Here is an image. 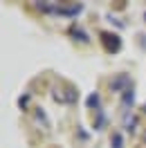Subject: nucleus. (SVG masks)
Returning <instances> with one entry per match:
<instances>
[{"label": "nucleus", "mask_w": 146, "mask_h": 148, "mask_svg": "<svg viewBox=\"0 0 146 148\" xmlns=\"http://www.w3.org/2000/svg\"><path fill=\"white\" fill-rule=\"evenodd\" d=\"M36 7L45 14L56 16H79L83 11V5H56V2H36Z\"/></svg>", "instance_id": "obj_1"}, {"label": "nucleus", "mask_w": 146, "mask_h": 148, "mask_svg": "<svg viewBox=\"0 0 146 148\" xmlns=\"http://www.w3.org/2000/svg\"><path fill=\"white\" fill-rule=\"evenodd\" d=\"M101 43H103V47L108 49V52H119V47H121V38L117 36V34H110V32H101Z\"/></svg>", "instance_id": "obj_2"}, {"label": "nucleus", "mask_w": 146, "mask_h": 148, "mask_svg": "<svg viewBox=\"0 0 146 148\" xmlns=\"http://www.w3.org/2000/svg\"><path fill=\"white\" fill-rule=\"evenodd\" d=\"M110 90H112V92H128V90H130V76H128V74H119L117 79H112Z\"/></svg>", "instance_id": "obj_3"}, {"label": "nucleus", "mask_w": 146, "mask_h": 148, "mask_svg": "<svg viewBox=\"0 0 146 148\" xmlns=\"http://www.w3.org/2000/svg\"><path fill=\"white\" fill-rule=\"evenodd\" d=\"M133 99H135V92H133V88L124 92V99H121V108H124V114L128 112V106H133Z\"/></svg>", "instance_id": "obj_4"}, {"label": "nucleus", "mask_w": 146, "mask_h": 148, "mask_svg": "<svg viewBox=\"0 0 146 148\" xmlns=\"http://www.w3.org/2000/svg\"><path fill=\"white\" fill-rule=\"evenodd\" d=\"M88 108H94V110H99V94L94 92V94H90V97H88Z\"/></svg>", "instance_id": "obj_5"}, {"label": "nucleus", "mask_w": 146, "mask_h": 148, "mask_svg": "<svg viewBox=\"0 0 146 148\" xmlns=\"http://www.w3.org/2000/svg\"><path fill=\"white\" fill-rule=\"evenodd\" d=\"M112 148H124V137H121L119 132L112 135Z\"/></svg>", "instance_id": "obj_6"}, {"label": "nucleus", "mask_w": 146, "mask_h": 148, "mask_svg": "<svg viewBox=\"0 0 146 148\" xmlns=\"http://www.w3.org/2000/svg\"><path fill=\"white\" fill-rule=\"evenodd\" d=\"M72 34H74V36H79V40H83V43L88 40V36H85V32H83V29H79V27H72Z\"/></svg>", "instance_id": "obj_7"}, {"label": "nucleus", "mask_w": 146, "mask_h": 148, "mask_svg": "<svg viewBox=\"0 0 146 148\" xmlns=\"http://www.w3.org/2000/svg\"><path fill=\"white\" fill-rule=\"evenodd\" d=\"M27 101H29V97H27V94H25V97H20V99H18L20 108H23V106H27Z\"/></svg>", "instance_id": "obj_8"}, {"label": "nucleus", "mask_w": 146, "mask_h": 148, "mask_svg": "<svg viewBox=\"0 0 146 148\" xmlns=\"http://www.w3.org/2000/svg\"><path fill=\"white\" fill-rule=\"evenodd\" d=\"M144 112H146V106H144Z\"/></svg>", "instance_id": "obj_9"}, {"label": "nucleus", "mask_w": 146, "mask_h": 148, "mask_svg": "<svg viewBox=\"0 0 146 148\" xmlns=\"http://www.w3.org/2000/svg\"><path fill=\"white\" fill-rule=\"evenodd\" d=\"M144 18H146V14H144Z\"/></svg>", "instance_id": "obj_10"}]
</instances>
